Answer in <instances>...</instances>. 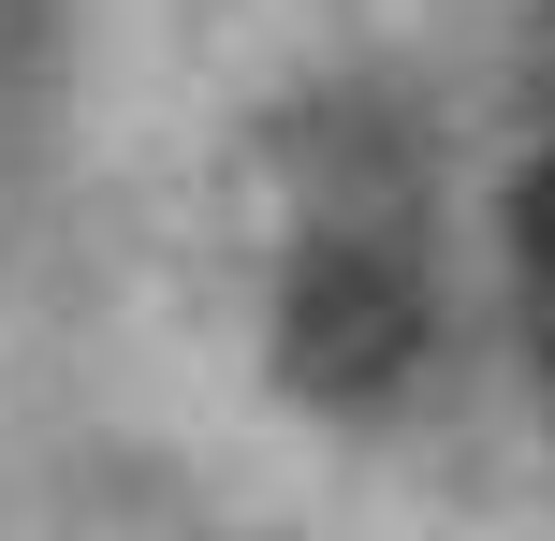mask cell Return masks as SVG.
Wrapping results in <instances>:
<instances>
[{
  "mask_svg": "<svg viewBox=\"0 0 555 541\" xmlns=\"http://www.w3.org/2000/svg\"><path fill=\"white\" fill-rule=\"evenodd\" d=\"M278 162V293L263 366L322 425H380L439 366V176L395 88H307L263 117Z\"/></svg>",
  "mask_w": 555,
  "mask_h": 541,
  "instance_id": "1",
  "label": "cell"
},
{
  "mask_svg": "<svg viewBox=\"0 0 555 541\" xmlns=\"http://www.w3.org/2000/svg\"><path fill=\"white\" fill-rule=\"evenodd\" d=\"M498 279H512V337H527V366L555 396V132L512 162V191H498Z\"/></svg>",
  "mask_w": 555,
  "mask_h": 541,
  "instance_id": "2",
  "label": "cell"
},
{
  "mask_svg": "<svg viewBox=\"0 0 555 541\" xmlns=\"http://www.w3.org/2000/svg\"><path fill=\"white\" fill-rule=\"evenodd\" d=\"M44 88H59V0H0V146L44 117Z\"/></svg>",
  "mask_w": 555,
  "mask_h": 541,
  "instance_id": "3",
  "label": "cell"
},
{
  "mask_svg": "<svg viewBox=\"0 0 555 541\" xmlns=\"http://www.w3.org/2000/svg\"><path fill=\"white\" fill-rule=\"evenodd\" d=\"M541 88H555V44H541Z\"/></svg>",
  "mask_w": 555,
  "mask_h": 541,
  "instance_id": "4",
  "label": "cell"
}]
</instances>
